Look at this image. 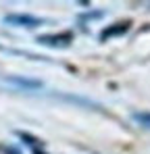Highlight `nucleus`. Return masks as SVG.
<instances>
[{
	"instance_id": "nucleus-9",
	"label": "nucleus",
	"mask_w": 150,
	"mask_h": 154,
	"mask_svg": "<svg viewBox=\"0 0 150 154\" xmlns=\"http://www.w3.org/2000/svg\"><path fill=\"white\" fill-rule=\"evenodd\" d=\"M104 13H100V11H96V13H83V15H79V21H83V19H100Z\"/></svg>"
},
{
	"instance_id": "nucleus-8",
	"label": "nucleus",
	"mask_w": 150,
	"mask_h": 154,
	"mask_svg": "<svg viewBox=\"0 0 150 154\" xmlns=\"http://www.w3.org/2000/svg\"><path fill=\"white\" fill-rule=\"evenodd\" d=\"M131 119H133L138 125L150 129V112H133V115H131Z\"/></svg>"
},
{
	"instance_id": "nucleus-4",
	"label": "nucleus",
	"mask_w": 150,
	"mask_h": 154,
	"mask_svg": "<svg viewBox=\"0 0 150 154\" xmlns=\"http://www.w3.org/2000/svg\"><path fill=\"white\" fill-rule=\"evenodd\" d=\"M127 31H129V21H125V23H115V25L106 27V29L100 33V42H106V40L115 38V35H123Z\"/></svg>"
},
{
	"instance_id": "nucleus-1",
	"label": "nucleus",
	"mask_w": 150,
	"mask_h": 154,
	"mask_svg": "<svg viewBox=\"0 0 150 154\" xmlns=\"http://www.w3.org/2000/svg\"><path fill=\"white\" fill-rule=\"evenodd\" d=\"M6 25L13 27H27V29H36V27L44 25L46 19H38V17H31V15H21V13H13V15H6L2 19Z\"/></svg>"
},
{
	"instance_id": "nucleus-5",
	"label": "nucleus",
	"mask_w": 150,
	"mask_h": 154,
	"mask_svg": "<svg viewBox=\"0 0 150 154\" xmlns=\"http://www.w3.org/2000/svg\"><path fill=\"white\" fill-rule=\"evenodd\" d=\"M61 98H65L67 102H75V104H81V106H88V108H94V110H100V104L92 102L88 98H81V96H69V94H63Z\"/></svg>"
},
{
	"instance_id": "nucleus-3",
	"label": "nucleus",
	"mask_w": 150,
	"mask_h": 154,
	"mask_svg": "<svg viewBox=\"0 0 150 154\" xmlns=\"http://www.w3.org/2000/svg\"><path fill=\"white\" fill-rule=\"evenodd\" d=\"M73 42V35L71 33H61V35H38V44L42 46H48V48H67L69 44Z\"/></svg>"
},
{
	"instance_id": "nucleus-10",
	"label": "nucleus",
	"mask_w": 150,
	"mask_h": 154,
	"mask_svg": "<svg viewBox=\"0 0 150 154\" xmlns=\"http://www.w3.org/2000/svg\"><path fill=\"white\" fill-rule=\"evenodd\" d=\"M4 154H21V152H19V150H15V148H11V146H8V148H4Z\"/></svg>"
},
{
	"instance_id": "nucleus-6",
	"label": "nucleus",
	"mask_w": 150,
	"mask_h": 154,
	"mask_svg": "<svg viewBox=\"0 0 150 154\" xmlns=\"http://www.w3.org/2000/svg\"><path fill=\"white\" fill-rule=\"evenodd\" d=\"M17 135L23 140L27 146H31V150H38V146L42 148V140H38V137H33V135H29V133H25V131H17Z\"/></svg>"
},
{
	"instance_id": "nucleus-7",
	"label": "nucleus",
	"mask_w": 150,
	"mask_h": 154,
	"mask_svg": "<svg viewBox=\"0 0 150 154\" xmlns=\"http://www.w3.org/2000/svg\"><path fill=\"white\" fill-rule=\"evenodd\" d=\"M0 52H6V54H17V56H29L31 60H46L44 56H38V54H31V52H25V50H15V48H4V46H0Z\"/></svg>"
},
{
	"instance_id": "nucleus-2",
	"label": "nucleus",
	"mask_w": 150,
	"mask_h": 154,
	"mask_svg": "<svg viewBox=\"0 0 150 154\" xmlns=\"http://www.w3.org/2000/svg\"><path fill=\"white\" fill-rule=\"evenodd\" d=\"M2 81H6V83H11V85H15V88H19V90H23V92H36V90H42V88H44L42 81L29 79V77H21V75H4Z\"/></svg>"
},
{
	"instance_id": "nucleus-11",
	"label": "nucleus",
	"mask_w": 150,
	"mask_h": 154,
	"mask_svg": "<svg viewBox=\"0 0 150 154\" xmlns=\"http://www.w3.org/2000/svg\"><path fill=\"white\" fill-rule=\"evenodd\" d=\"M31 152H33V154H44L42 150H40V148H38V150H31Z\"/></svg>"
}]
</instances>
